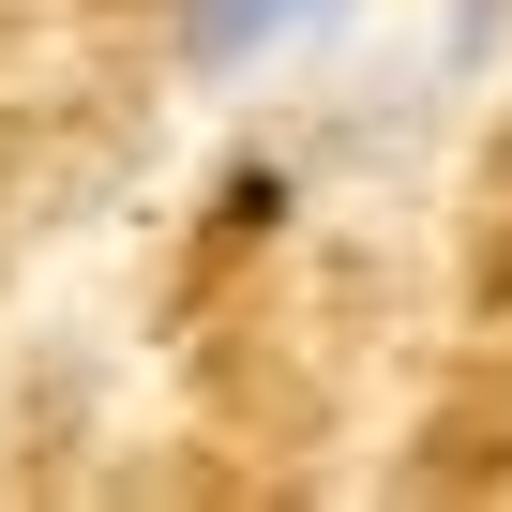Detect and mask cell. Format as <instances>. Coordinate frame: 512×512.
<instances>
[{"instance_id": "1", "label": "cell", "mask_w": 512, "mask_h": 512, "mask_svg": "<svg viewBox=\"0 0 512 512\" xmlns=\"http://www.w3.org/2000/svg\"><path fill=\"white\" fill-rule=\"evenodd\" d=\"M332 31H347V0H166V61L196 91H256L302 46H332Z\"/></svg>"}, {"instance_id": "2", "label": "cell", "mask_w": 512, "mask_h": 512, "mask_svg": "<svg viewBox=\"0 0 512 512\" xmlns=\"http://www.w3.org/2000/svg\"><path fill=\"white\" fill-rule=\"evenodd\" d=\"M497 61H512V0H452V16H437V46H422L407 76H422V91H482Z\"/></svg>"}]
</instances>
